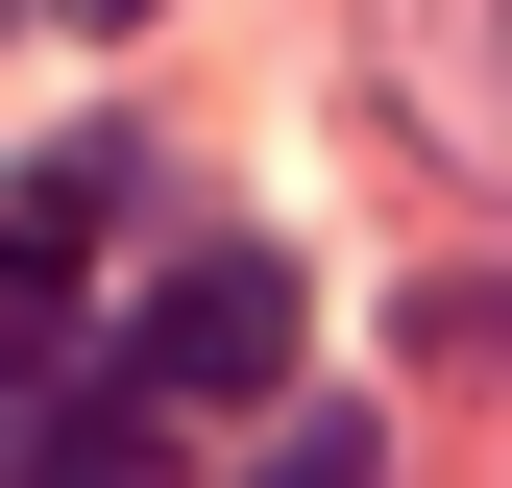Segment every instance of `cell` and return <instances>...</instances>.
Returning <instances> with one entry per match:
<instances>
[{
  "mask_svg": "<svg viewBox=\"0 0 512 488\" xmlns=\"http://www.w3.org/2000/svg\"><path fill=\"white\" fill-rule=\"evenodd\" d=\"M293 318H317V293H293V244H196V269L122 318L98 391H122V415H269V391H293Z\"/></svg>",
  "mask_w": 512,
  "mask_h": 488,
  "instance_id": "obj_1",
  "label": "cell"
},
{
  "mask_svg": "<svg viewBox=\"0 0 512 488\" xmlns=\"http://www.w3.org/2000/svg\"><path fill=\"white\" fill-rule=\"evenodd\" d=\"M74 25H122V0H74Z\"/></svg>",
  "mask_w": 512,
  "mask_h": 488,
  "instance_id": "obj_5",
  "label": "cell"
},
{
  "mask_svg": "<svg viewBox=\"0 0 512 488\" xmlns=\"http://www.w3.org/2000/svg\"><path fill=\"white\" fill-rule=\"evenodd\" d=\"M74 220H98L74 171H49V196H0V342H49V318H74Z\"/></svg>",
  "mask_w": 512,
  "mask_h": 488,
  "instance_id": "obj_3",
  "label": "cell"
},
{
  "mask_svg": "<svg viewBox=\"0 0 512 488\" xmlns=\"http://www.w3.org/2000/svg\"><path fill=\"white\" fill-rule=\"evenodd\" d=\"M0 488H171V415H122V391H49Z\"/></svg>",
  "mask_w": 512,
  "mask_h": 488,
  "instance_id": "obj_2",
  "label": "cell"
},
{
  "mask_svg": "<svg viewBox=\"0 0 512 488\" xmlns=\"http://www.w3.org/2000/svg\"><path fill=\"white\" fill-rule=\"evenodd\" d=\"M244 488H391V440H366V415H293V440L244 464Z\"/></svg>",
  "mask_w": 512,
  "mask_h": 488,
  "instance_id": "obj_4",
  "label": "cell"
}]
</instances>
